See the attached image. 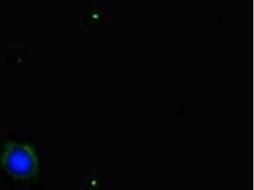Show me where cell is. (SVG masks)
<instances>
[{
  "label": "cell",
  "mask_w": 254,
  "mask_h": 190,
  "mask_svg": "<svg viewBox=\"0 0 254 190\" xmlns=\"http://www.w3.org/2000/svg\"><path fill=\"white\" fill-rule=\"evenodd\" d=\"M5 170L15 178L30 177L37 171L38 158L30 147L25 144L11 143L2 156Z\"/></svg>",
  "instance_id": "cell-1"
}]
</instances>
